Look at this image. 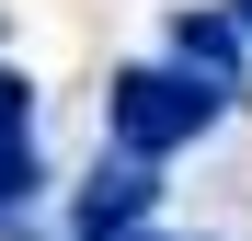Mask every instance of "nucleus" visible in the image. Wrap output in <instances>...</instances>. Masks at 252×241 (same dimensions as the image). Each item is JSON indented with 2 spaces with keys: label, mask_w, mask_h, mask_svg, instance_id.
<instances>
[{
  "label": "nucleus",
  "mask_w": 252,
  "mask_h": 241,
  "mask_svg": "<svg viewBox=\"0 0 252 241\" xmlns=\"http://www.w3.org/2000/svg\"><path fill=\"white\" fill-rule=\"evenodd\" d=\"M172 58H184L195 80H218V92L241 103V69H252V34H241L229 12H184V23H172Z\"/></svg>",
  "instance_id": "nucleus-3"
},
{
  "label": "nucleus",
  "mask_w": 252,
  "mask_h": 241,
  "mask_svg": "<svg viewBox=\"0 0 252 241\" xmlns=\"http://www.w3.org/2000/svg\"><path fill=\"white\" fill-rule=\"evenodd\" d=\"M115 241H160V230H115Z\"/></svg>",
  "instance_id": "nucleus-5"
},
{
  "label": "nucleus",
  "mask_w": 252,
  "mask_h": 241,
  "mask_svg": "<svg viewBox=\"0 0 252 241\" xmlns=\"http://www.w3.org/2000/svg\"><path fill=\"white\" fill-rule=\"evenodd\" d=\"M229 115V92L218 80H195L184 58L172 69H115V92H103V127H115V149L126 161H172L184 138H206Z\"/></svg>",
  "instance_id": "nucleus-1"
},
{
  "label": "nucleus",
  "mask_w": 252,
  "mask_h": 241,
  "mask_svg": "<svg viewBox=\"0 0 252 241\" xmlns=\"http://www.w3.org/2000/svg\"><path fill=\"white\" fill-rule=\"evenodd\" d=\"M229 23H241V34H252V0H229Z\"/></svg>",
  "instance_id": "nucleus-4"
},
{
  "label": "nucleus",
  "mask_w": 252,
  "mask_h": 241,
  "mask_svg": "<svg viewBox=\"0 0 252 241\" xmlns=\"http://www.w3.org/2000/svg\"><path fill=\"white\" fill-rule=\"evenodd\" d=\"M160 207V161H92V184H80V241H115V230H149Z\"/></svg>",
  "instance_id": "nucleus-2"
}]
</instances>
